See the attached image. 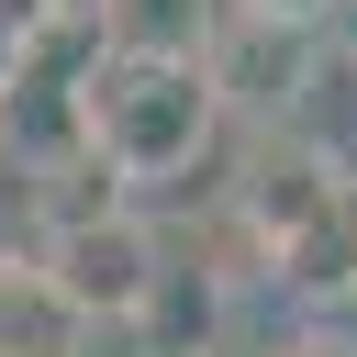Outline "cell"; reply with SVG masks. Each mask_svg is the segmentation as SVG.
I'll return each instance as SVG.
<instances>
[{"label":"cell","mask_w":357,"mask_h":357,"mask_svg":"<svg viewBox=\"0 0 357 357\" xmlns=\"http://www.w3.org/2000/svg\"><path fill=\"white\" fill-rule=\"evenodd\" d=\"M257 357H357V335H346V312H290Z\"/></svg>","instance_id":"cell-6"},{"label":"cell","mask_w":357,"mask_h":357,"mask_svg":"<svg viewBox=\"0 0 357 357\" xmlns=\"http://www.w3.org/2000/svg\"><path fill=\"white\" fill-rule=\"evenodd\" d=\"M33 11H45V22H78V33H100V11H112V0H33Z\"/></svg>","instance_id":"cell-8"},{"label":"cell","mask_w":357,"mask_h":357,"mask_svg":"<svg viewBox=\"0 0 357 357\" xmlns=\"http://www.w3.org/2000/svg\"><path fill=\"white\" fill-rule=\"evenodd\" d=\"M78 134L100 145V167L134 201H156V190H190L212 167L234 112H223L212 56H100L89 89H78Z\"/></svg>","instance_id":"cell-1"},{"label":"cell","mask_w":357,"mask_h":357,"mask_svg":"<svg viewBox=\"0 0 357 357\" xmlns=\"http://www.w3.org/2000/svg\"><path fill=\"white\" fill-rule=\"evenodd\" d=\"M324 56H335L324 22H257V11H223V33H212L223 112H234V123H301V100L324 89Z\"/></svg>","instance_id":"cell-3"},{"label":"cell","mask_w":357,"mask_h":357,"mask_svg":"<svg viewBox=\"0 0 357 357\" xmlns=\"http://www.w3.org/2000/svg\"><path fill=\"white\" fill-rule=\"evenodd\" d=\"M33 257H45V279H56V301L89 324V335H134L145 324V301L167 290V234L134 212V201H112V212H78V223H45L33 234Z\"/></svg>","instance_id":"cell-2"},{"label":"cell","mask_w":357,"mask_h":357,"mask_svg":"<svg viewBox=\"0 0 357 357\" xmlns=\"http://www.w3.org/2000/svg\"><path fill=\"white\" fill-rule=\"evenodd\" d=\"M234 11H257V22H335V0H234Z\"/></svg>","instance_id":"cell-7"},{"label":"cell","mask_w":357,"mask_h":357,"mask_svg":"<svg viewBox=\"0 0 357 357\" xmlns=\"http://www.w3.org/2000/svg\"><path fill=\"white\" fill-rule=\"evenodd\" d=\"M234 0H112L100 11V56H212Z\"/></svg>","instance_id":"cell-5"},{"label":"cell","mask_w":357,"mask_h":357,"mask_svg":"<svg viewBox=\"0 0 357 357\" xmlns=\"http://www.w3.org/2000/svg\"><path fill=\"white\" fill-rule=\"evenodd\" d=\"M279 301L290 312H357V167L324 190V212L279 245Z\"/></svg>","instance_id":"cell-4"}]
</instances>
